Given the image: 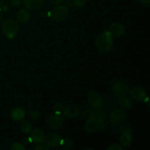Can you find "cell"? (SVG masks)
I'll list each match as a JSON object with an SVG mask.
<instances>
[{
    "label": "cell",
    "instance_id": "21",
    "mask_svg": "<svg viewBox=\"0 0 150 150\" xmlns=\"http://www.w3.org/2000/svg\"><path fill=\"white\" fill-rule=\"evenodd\" d=\"M29 117L32 119V120H38L40 117V113L38 110H32L30 113H29Z\"/></svg>",
    "mask_w": 150,
    "mask_h": 150
},
{
    "label": "cell",
    "instance_id": "33",
    "mask_svg": "<svg viewBox=\"0 0 150 150\" xmlns=\"http://www.w3.org/2000/svg\"><path fill=\"white\" fill-rule=\"evenodd\" d=\"M59 150H70V149H68V148H63V149H61Z\"/></svg>",
    "mask_w": 150,
    "mask_h": 150
},
{
    "label": "cell",
    "instance_id": "1",
    "mask_svg": "<svg viewBox=\"0 0 150 150\" xmlns=\"http://www.w3.org/2000/svg\"><path fill=\"white\" fill-rule=\"evenodd\" d=\"M106 114L100 110H95L91 114L85 124V130L89 133H95L102 131L108 125Z\"/></svg>",
    "mask_w": 150,
    "mask_h": 150
},
{
    "label": "cell",
    "instance_id": "13",
    "mask_svg": "<svg viewBox=\"0 0 150 150\" xmlns=\"http://www.w3.org/2000/svg\"><path fill=\"white\" fill-rule=\"evenodd\" d=\"M108 32L113 35V37L122 36L125 33V27L121 23H114L110 25Z\"/></svg>",
    "mask_w": 150,
    "mask_h": 150
},
{
    "label": "cell",
    "instance_id": "20",
    "mask_svg": "<svg viewBox=\"0 0 150 150\" xmlns=\"http://www.w3.org/2000/svg\"><path fill=\"white\" fill-rule=\"evenodd\" d=\"M10 150H26L23 144L19 143V142H16L13 144L10 148Z\"/></svg>",
    "mask_w": 150,
    "mask_h": 150
},
{
    "label": "cell",
    "instance_id": "26",
    "mask_svg": "<svg viewBox=\"0 0 150 150\" xmlns=\"http://www.w3.org/2000/svg\"><path fill=\"white\" fill-rule=\"evenodd\" d=\"M10 1V4H11L13 7H19V6L21 4L22 0H9Z\"/></svg>",
    "mask_w": 150,
    "mask_h": 150
},
{
    "label": "cell",
    "instance_id": "17",
    "mask_svg": "<svg viewBox=\"0 0 150 150\" xmlns=\"http://www.w3.org/2000/svg\"><path fill=\"white\" fill-rule=\"evenodd\" d=\"M10 116L15 121H22L26 117V112L23 108H21V107H17V108L13 109Z\"/></svg>",
    "mask_w": 150,
    "mask_h": 150
},
{
    "label": "cell",
    "instance_id": "8",
    "mask_svg": "<svg viewBox=\"0 0 150 150\" xmlns=\"http://www.w3.org/2000/svg\"><path fill=\"white\" fill-rule=\"evenodd\" d=\"M112 91L117 97L125 95L129 92L128 85L122 81H117L113 84Z\"/></svg>",
    "mask_w": 150,
    "mask_h": 150
},
{
    "label": "cell",
    "instance_id": "32",
    "mask_svg": "<svg viewBox=\"0 0 150 150\" xmlns=\"http://www.w3.org/2000/svg\"><path fill=\"white\" fill-rule=\"evenodd\" d=\"M2 18H3V16H2V14H1V13H0V24H1V21H2Z\"/></svg>",
    "mask_w": 150,
    "mask_h": 150
},
{
    "label": "cell",
    "instance_id": "34",
    "mask_svg": "<svg viewBox=\"0 0 150 150\" xmlns=\"http://www.w3.org/2000/svg\"><path fill=\"white\" fill-rule=\"evenodd\" d=\"M84 150H95V149H92V148H87V149H84Z\"/></svg>",
    "mask_w": 150,
    "mask_h": 150
},
{
    "label": "cell",
    "instance_id": "15",
    "mask_svg": "<svg viewBox=\"0 0 150 150\" xmlns=\"http://www.w3.org/2000/svg\"><path fill=\"white\" fill-rule=\"evenodd\" d=\"M45 0H23V4L27 10H34L44 5Z\"/></svg>",
    "mask_w": 150,
    "mask_h": 150
},
{
    "label": "cell",
    "instance_id": "24",
    "mask_svg": "<svg viewBox=\"0 0 150 150\" xmlns=\"http://www.w3.org/2000/svg\"><path fill=\"white\" fill-rule=\"evenodd\" d=\"M62 110H63V105L62 104V103L58 102L55 104L54 105V111H55L56 113H59L61 114L62 112Z\"/></svg>",
    "mask_w": 150,
    "mask_h": 150
},
{
    "label": "cell",
    "instance_id": "7",
    "mask_svg": "<svg viewBox=\"0 0 150 150\" xmlns=\"http://www.w3.org/2000/svg\"><path fill=\"white\" fill-rule=\"evenodd\" d=\"M48 125L52 130H58L63 125L64 120L62 114L54 113L51 114L48 119Z\"/></svg>",
    "mask_w": 150,
    "mask_h": 150
},
{
    "label": "cell",
    "instance_id": "23",
    "mask_svg": "<svg viewBox=\"0 0 150 150\" xmlns=\"http://www.w3.org/2000/svg\"><path fill=\"white\" fill-rule=\"evenodd\" d=\"M73 1L75 5L78 7H83L86 4V0H73Z\"/></svg>",
    "mask_w": 150,
    "mask_h": 150
},
{
    "label": "cell",
    "instance_id": "2",
    "mask_svg": "<svg viewBox=\"0 0 150 150\" xmlns=\"http://www.w3.org/2000/svg\"><path fill=\"white\" fill-rule=\"evenodd\" d=\"M114 37L108 31L103 32L96 40V46L98 51L102 53H108L114 45Z\"/></svg>",
    "mask_w": 150,
    "mask_h": 150
},
{
    "label": "cell",
    "instance_id": "28",
    "mask_svg": "<svg viewBox=\"0 0 150 150\" xmlns=\"http://www.w3.org/2000/svg\"><path fill=\"white\" fill-rule=\"evenodd\" d=\"M51 4H54V5H58L60 4L63 1V0H48Z\"/></svg>",
    "mask_w": 150,
    "mask_h": 150
},
{
    "label": "cell",
    "instance_id": "12",
    "mask_svg": "<svg viewBox=\"0 0 150 150\" xmlns=\"http://www.w3.org/2000/svg\"><path fill=\"white\" fill-rule=\"evenodd\" d=\"M132 142H133V132L131 129H127L120 136V142L122 146L127 147L131 144Z\"/></svg>",
    "mask_w": 150,
    "mask_h": 150
},
{
    "label": "cell",
    "instance_id": "6",
    "mask_svg": "<svg viewBox=\"0 0 150 150\" xmlns=\"http://www.w3.org/2000/svg\"><path fill=\"white\" fill-rule=\"evenodd\" d=\"M127 118V113L120 108H114L110 112L109 120L113 124H121Z\"/></svg>",
    "mask_w": 150,
    "mask_h": 150
},
{
    "label": "cell",
    "instance_id": "16",
    "mask_svg": "<svg viewBox=\"0 0 150 150\" xmlns=\"http://www.w3.org/2000/svg\"><path fill=\"white\" fill-rule=\"evenodd\" d=\"M16 18L18 22L21 23H26L30 19V13L28 11L27 9L22 8L20 9L17 12L16 14Z\"/></svg>",
    "mask_w": 150,
    "mask_h": 150
},
{
    "label": "cell",
    "instance_id": "4",
    "mask_svg": "<svg viewBox=\"0 0 150 150\" xmlns=\"http://www.w3.org/2000/svg\"><path fill=\"white\" fill-rule=\"evenodd\" d=\"M69 10L67 6L64 4H58L52 9L50 13V17L53 21L57 22H61L67 17Z\"/></svg>",
    "mask_w": 150,
    "mask_h": 150
},
{
    "label": "cell",
    "instance_id": "19",
    "mask_svg": "<svg viewBox=\"0 0 150 150\" xmlns=\"http://www.w3.org/2000/svg\"><path fill=\"white\" fill-rule=\"evenodd\" d=\"M20 129L23 133H29L32 132V125L27 120H24L21 122Z\"/></svg>",
    "mask_w": 150,
    "mask_h": 150
},
{
    "label": "cell",
    "instance_id": "11",
    "mask_svg": "<svg viewBox=\"0 0 150 150\" xmlns=\"http://www.w3.org/2000/svg\"><path fill=\"white\" fill-rule=\"evenodd\" d=\"M30 139L32 142L37 144H42L45 141V136L43 132L40 129H35L30 133Z\"/></svg>",
    "mask_w": 150,
    "mask_h": 150
},
{
    "label": "cell",
    "instance_id": "30",
    "mask_svg": "<svg viewBox=\"0 0 150 150\" xmlns=\"http://www.w3.org/2000/svg\"><path fill=\"white\" fill-rule=\"evenodd\" d=\"M32 142V141H31L30 138H29V139H25L24 141H23V144H28L31 143Z\"/></svg>",
    "mask_w": 150,
    "mask_h": 150
},
{
    "label": "cell",
    "instance_id": "31",
    "mask_svg": "<svg viewBox=\"0 0 150 150\" xmlns=\"http://www.w3.org/2000/svg\"><path fill=\"white\" fill-rule=\"evenodd\" d=\"M144 101H145V103H146V105H147L149 107H150V98L146 97V98L144 100Z\"/></svg>",
    "mask_w": 150,
    "mask_h": 150
},
{
    "label": "cell",
    "instance_id": "10",
    "mask_svg": "<svg viewBox=\"0 0 150 150\" xmlns=\"http://www.w3.org/2000/svg\"><path fill=\"white\" fill-rule=\"evenodd\" d=\"M80 112V109L79 107L75 104H69L63 108L62 114L67 118H75L77 117Z\"/></svg>",
    "mask_w": 150,
    "mask_h": 150
},
{
    "label": "cell",
    "instance_id": "29",
    "mask_svg": "<svg viewBox=\"0 0 150 150\" xmlns=\"http://www.w3.org/2000/svg\"><path fill=\"white\" fill-rule=\"evenodd\" d=\"M139 1L144 5H148L150 4V0H139Z\"/></svg>",
    "mask_w": 150,
    "mask_h": 150
},
{
    "label": "cell",
    "instance_id": "18",
    "mask_svg": "<svg viewBox=\"0 0 150 150\" xmlns=\"http://www.w3.org/2000/svg\"><path fill=\"white\" fill-rule=\"evenodd\" d=\"M118 103L120 106H122L124 108H126V109H128V108H130L132 106L131 100L129 98H127V97H126L125 95L119 97Z\"/></svg>",
    "mask_w": 150,
    "mask_h": 150
},
{
    "label": "cell",
    "instance_id": "3",
    "mask_svg": "<svg viewBox=\"0 0 150 150\" xmlns=\"http://www.w3.org/2000/svg\"><path fill=\"white\" fill-rule=\"evenodd\" d=\"M19 29V25L18 22L13 18H7L2 22L1 30L3 34L10 40L16 38Z\"/></svg>",
    "mask_w": 150,
    "mask_h": 150
},
{
    "label": "cell",
    "instance_id": "27",
    "mask_svg": "<svg viewBox=\"0 0 150 150\" xmlns=\"http://www.w3.org/2000/svg\"><path fill=\"white\" fill-rule=\"evenodd\" d=\"M34 150H51V149L46 146H44V145H39V146H36Z\"/></svg>",
    "mask_w": 150,
    "mask_h": 150
},
{
    "label": "cell",
    "instance_id": "22",
    "mask_svg": "<svg viewBox=\"0 0 150 150\" xmlns=\"http://www.w3.org/2000/svg\"><path fill=\"white\" fill-rule=\"evenodd\" d=\"M61 145L64 146L65 148H70L73 146V142L68 139H64V140H62Z\"/></svg>",
    "mask_w": 150,
    "mask_h": 150
},
{
    "label": "cell",
    "instance_id": "25",
    "mask_svg": "<svg viewBox=\"0 0 150 150\" xmlns=\"http://www.w3.org/2000/svg\"><path fill=\"white\" fill-rule=\"evenodd\" d=\"M106 150H124V149H123V148L122 147V146L116 144H112L111 145V146H108Z\"/></svg>",
    "mask_w": 150,
    "mask_h": 150
},
{
    "label": "cell",
    "instance_id": "14",
    "mask_svg": "<svg viewBox=\"0 0 150 150\" xmlns=\"http://www.w3.org/2000/svg\"><path fill=\"white\" fill-rule=\"evenodd\" d=\"M62 138L57 133H51L45 138V143L50 147H57L61 145Z\"/></svg>",
    "mask_w": 150,
    "mask_h": 150
},
{
    "label": "cell",
    "instance_id": "5",
    "mask_svg": "<svg viewBox=\"0 0 150 150\" xmlns=\"http://www.w3.org/2000/svg\"><path fill=\"white\" fill-rule=\"evenodd\" d=\"M88 100L92 108L95 110H100L103 106L102 97L95 91H90L88 93Z\"/></svg>",
    "mask_w": 150,
    "mask_h": 150
},
{
    "label": "cell",
    "instance_id": "9",
    "mask_svg": "<svg viewBox=\"0 0 150 150\" xmlns=\"http://www.w3.org/2000/svg\"><path fill=\"white\" fill-rule=\"evenodd\" d=\"M130 95L132 98L136 101H144L147 95L143 88L139 86H134L130 90Z\"/></svg>",
    "mask_w": 150,
    "mask_h": 150
}]
</instances>
